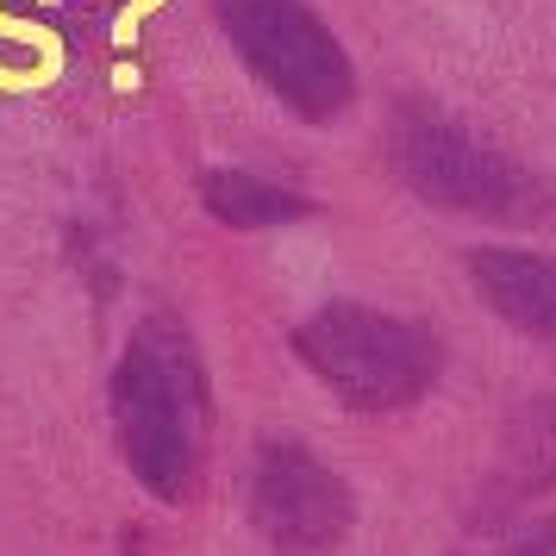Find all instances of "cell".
I'll return each mask as SVG.
<instances>
[{
	"label": "cell",
	"mask_w": 556,
	"mask_h": 556,
	"mask_svg": "<svg viewBox=\"0 0 556 556\" xmlns=\"http://www.w3.org/2000/svg\"><path fill=\"white\" fill-rule=\"evenodd\" d=\"M45 7H56V0H45ZM0 38L38 51V70H7V63H0V94H45V88L63 81L70 51H63V38H56L51 26H31V20H20V13H7V0H0Z\"/></svg>",
	"instance_id": "6da1fadb"
},
{
	"label": "cell",
	"mask_w": 556,
	"mask_h": 556,
	"mask_svg": "<svg viewBox=\"0 0 556 556\" xmlns=\"http://www.w3.org/2000/svg\"><path fill=\"white\" fill-rule=\"evenodd\" d=\"M169 0H126L119 7V20H113V51H138V31H144V20H156Z\"/></svg>",
	"instance_id": "7a4b0ae2"
}]
</instances>
